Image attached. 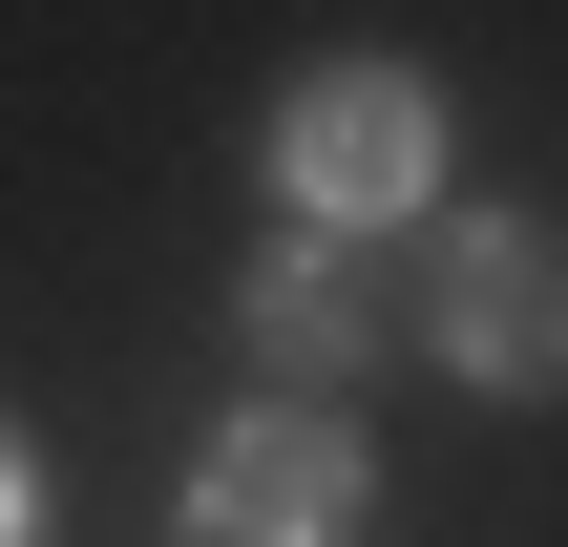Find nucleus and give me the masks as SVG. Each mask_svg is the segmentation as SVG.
<instances>
[{
  "instance_id": "nucleus-1",
  "label": "nucleus",
  "mask_w": 568,
  "mask_h": 547,
  "mask_svg": "<svg viewBox=\"0 0 568 547\" xmlns=\"http://www.w3.org/2000/svg\"><path fill=\"white\" fill-rule=\"evenodd\" d=\"M274 190H295V232H400L443 190V84L422 63H316L274 105Z\"/></svg>"
},
{
  "instance_id": "nucleus-2",
  "label": "nucleus",
  "mask_w": 568,
  "mask_h": 547,
  "mask_svg": "<svg viewBox=\"0 0 568 547\" xmlns=\"http://www.w3.org/2000/svg\"><path fill=\"white\" fill-rule=\"evenodd\" d=\"M422 358L485 401H568V232L548 211H464L422 274Z\"/></svg>"
},
{
  "instance_id": "nucleus-3",
  "label": "nucleus",
  "mask_w": 568,
  "mask_h": 547,
  "mask_svg": "<svg viewBox=\"0 0 568 547\" xmlns=\"http://www.w3.org/2000/svg\"><path fill=\"white\" fill-rule=\"evenodd\" d=\"M358 506H379V464H358L316 401H253V422H211V443H190L169 547H358Z\"/></svg>"
},
{
  "instance_id": "nucleus-4",
  "label": "nucleus",
  "mask_w": 568,
  "mask_h": 547,
  "mask_svg": "<svg viewBox=\"0 0 568 547\" xmlns=\"http://www.w3.org/2000/svg\"><path fill=\"white\" fill-rule=\"evenodd\" d=\"M232 337H253L295 401H337L358 358H400V253H379V232H295V211H274V253L232 274Z\"/></svg>"
},
{
  "instance_id": "nucleus-5",
  "label": "nucleus",
  "mask_w": 568,
  "mask_h": 547,
  "mask_svg": "<svg viewBox=\"0 0 568 547\" xmlns=\"http://www.w3.org/2000/svg\"><path fill=\"white\" fill-rule=\"evenodd\" d=\"M0 547H42V506H21V422H0Z\"/></svg>"
}]
</instances>
